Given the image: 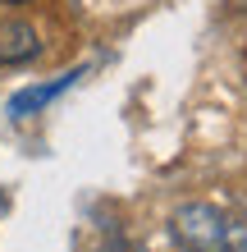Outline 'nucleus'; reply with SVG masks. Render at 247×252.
Segmentation results:
<instances>
[{
  "label": "nucleus",
  "mask_w": 247,
  "mask_h": 252,
  "mask_svg": "<svg viewBox=\"0 0 247 252\" xmlns=\"http://www.w3.org/2000/svg\"><path fill=\"white\" fill-rule=\"evenodd\" d=\"M169 229L188 252H238V248H247V229L238 220H229L220 206H206V202L179 206Z\"/></svg>",
  "instance_id": "nucleus-1"
},
{
  "label": "nucleus",
  "mask_w": 247,
  "mask_h": 252,
  "mask_svg": "<svg viewBox=\"0 0 247 252\" xmlns=\"http://www.w3.org/2000/svg\"><path fill=\"white\" fill-rule=\"evenodd\" d=\"M37 51H41V41L32 23L0 19V64H27V60H37Z\"/></svg>",
  "instance_id": "nucleus-2"
},
{
  "label": "nucleus",
  "mask_w": 247,
  "mask_h": 252,
  "mask_svg": "<svg viewBox=\"0 0 247 252\" xmlns=\"http://www.w3.org/2000/svg\"><path fill=\"white\" fill-rule=\"evenodd\" d=\"M78 78H82V69H69V73H60V78H51V83H41V87H23V92L9 101V115H14V120H23L27 110L37 115L41 106H51V101L60 96V92H69V87H74Z\"/></svg>",
  "instance_id": "nucleus-3"
}]
</instances>
